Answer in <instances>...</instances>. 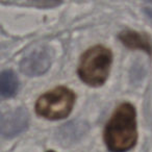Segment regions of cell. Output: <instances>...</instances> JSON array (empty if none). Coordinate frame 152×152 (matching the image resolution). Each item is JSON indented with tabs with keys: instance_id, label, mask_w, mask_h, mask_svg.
Masks as SVG:
<instances>
[{
	"instance_id": "cell-1",
	"label": "cell",
	"mask_w": 152,
	"mask_h": 152,
	"mask_svg": "<svg viewBox=\"0 0 152 152\" xmlns=\"http://www.w3.org/2000/svg\"><path fill=\"white\" fill-rule=\"evenodd\" d=\"M106 148L110 152H127L137 141V112L129 102L117 106L103 132Z\"/></svg>"
},
{
	"instance_id": "cell-2",
	"label": "cell",
	"mask_w": 152,
	"mask_h": 152,
	"mask_svg": "<svg viewBox=\"0 0 152 152\" xmlns=\"http://www.w3.org/2000/svg\"><path fill=\"white\" fill-rule=\"evenodd\" d=\"M113 63V53L103 45H95L81 55L77 73L80 80L97 88L107 80Z\"/></svg>"
},
{
	"instance_id": "cell-8",
	"label": "cell",
	"mask_w": 152,
	"mask_h": 152,
	"mask_svg": "<svg viewBox=\"0 0 152 152\" xmlns=\"http://www.w3.org/2000/svg\"><path fill=\"white\" fill-rule=\"evenodd\" d=\"M146 14H147V16L150 18V19L152 20V9H146Z\"/></svg>"
},
{
	"instance_id": "cell-7",
	"label": "cell",
	"mask_w": 152,
	"mask_h": 152,
	"mask_svg": "<svg viewBox=\"0 0 152 152\" xmlns=\"http://www.w3.org/2000/svg\"><path fill=\"white\" fill-rule=\"evenodd\" d=\"M19 81L12 70H4L0 76V92L3 98H12L16 95Z\"/></svg>"
},
{
	"instance_id": "cell-5",
	"label": "cell",
	"mask_w": 152,
	"mask_h": 152,
	"mask_svg": "<svg viewBox=\"0 0 152 152\" xmlns=\"http://www.w3.org/2000/svg\"><path fill=\"white\" fill-rule=\"evenodd\" d=\"M28 126V114L24 108H16L2 117V134L12 137L21 133Z\"/></svg>"
},
{
	"instance_id": "cell-4",
	"label": "cell",
	"mask_w": 152,
	"mask_h": 152,
	"mask_svg": "<svg viewBox=\"0 0 152 152\" xmlns=\"http://www.w3.org/2000/svg\"><path fill=\"white\" fill-rule=\"evenodd\" d=\"M52 57V50L49 47H38L22 59L20 69L27 76L43 75L50 68Z\"/></svg>"
},
{
	"instance_id": "cell-9",
	"label": "cell",
	"mask_w": 152,
	"mask_h": 152,
	"mask_svg": "<svg viewBox=\"0 0 152 152\" xmlns=\"http://www.w3.org/2000/svg\"><path fill=\"white\" fill-rule=\"evenodd\" d=\"M47 152H55L54 150H49V151H47Z\"/></svg>"
},
{
	"instance_id": "cell-6",
	"label": "cell",
	"mask_w": 152,
	"mask_h": 152,
	"mask_svg": "<svg viewBox=\"0 0 152 152\" xmlns=\"http://www.w3.org/2000/svg\"><path fill=\"white\" fill-rule=\"evenodd\" d=\"M119 40L123 45L131 50H141L147 54H152L151 39L144 32L127 29L119 34Z\"/></svg>"
},
{
	"instance_id": "cell-3",
	"label": "cell",
	"mask_w": 152,
	"mask_h": 152,
	"mask_svg": "<svg viewBox=\"0 0 152 152\" xmlns=\"http://www.w3.org/2000/svg\"><path fill=\"white\" fill-rule=\"evenodd\" d=\"M76 95L67 87H56L41 95L36 102V113L47 120H61L71 114Z\"/></svg>"
}]
</instances>
